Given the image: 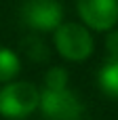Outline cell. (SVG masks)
<instances>
[{
	"label": "cell",
	"instance_id": "cell-1",
	"mask_svg": "<svg viewBox=\"0 0 118 120\" xmlns=\"http://www.w3.org/2000/svg\"><path fill=\"white\" fill-rule=\"evenodd\" d=\"M53 44L57 55L70 63L87 61L95 51V40L91 30L78 21H63L53 32Z\"/></svg>",
	"mask_w": 118,
	"mask_h": 120
},
{
	"label": "cell",
	"instance_id": "cell-2",
	"mask_svg": "<svg viewBox=\"0 0 118 120\" xmlns=\"http://www.w3.org/2000/svg\"><path fill=\"white\" fill-rule=\"evenodd\" d=\"M40 89L27 80H11L0 89V116L6 120H25L38 110Z\"/></svg>",
	"mask_w": 118,
	"mask_h": 120
},
{
	"label": "cell",
	"instance_id": "cell-3",
	"mask_svg": "<svg viewBox=\"0 0 118 120\" xmlns=\"http://www.w3.org/2000/svg\"><path fill=\"white\" fill-rule=\"evenodd\" d=\"M38 112L44 120H82L84 103L76 91L65 86H42Z\"/></svg>",
	"mask_w": 118,
	"mask_h": 120
},
{
	"label": "cell",
	"instance_id": "cell-4",
	"mask_svg": "<svg viewBox=\"0 0 118 120\" xmlns=\"http://www.w3.org/2000/svg\"><path fill=\"white\" fill-rule=\"evenodd\" d=\"M21 21L34 32H55L63 23V6L59 0H23L19 8Z\"/></svg>",
	"mask_w": 118,
	"mask_h": 120
},
{
	"label": "cell",
	"instance_id": "cell-5",
	"mask_svg": "<svg viewBox=\"0 0 118 120\" xmlns=\"http://www.w3.org/2000/svg\"><path fill=\"white\" fill-rule=\"evenodd\" d=\"M76 13L91 32H110L118 23V0H76Z\"/></svg>",
	"mask_w": 118,
	"mask_h": 120
},
{
	"label": "cell",
	"instance_id": "cell-6",
	"mask_svg": "<svg viewBox=\"0 0 118 120\" xmlns=\"http://www.w3.org/2000/svg\"><path fill=\"white\" fill-rule=\"evenodd\" d=\"M97 86L99 91L118 101V55H108L97 70Z\"/></svg>",
	"mask_w": 118,
	"mask_h": 120
},
{
	"label": "cell",
	"instance_id": "cell-7",
	"mask_svg": "<svg viewBox=\"0 0 118 120\" xmlns=\"http://www.w3.org/2000/svg\"><path fill=\"white\" fill-rule=\"evenodd\" d=\"M19 72H21L19 55L13 49H8V46H0V84L17 80Z\"/></svg>",
	"mask_w": 118,
	"mask_h": 120
},
{
	"label": "cell",
	"instance_id": "cell-8",
	"mask_svg": "<svg viewBox=\"0 0 118 120\" xmlns=\"http://www.w3.org/2000/svg\"><path fill=\"white\" fill-rule=\"evenodd\" d=\"M68 82H70L68 70H65V68H61V65H53V68L44 74L42 86H65Z\"/></svg>",
	"mask_w": 118,
	"mask_h": 120
},
{
	"label": "cell",
	"instance_id": "cell-9",
	"mask_svg": "<svg viewBox=\"0 0 118 120\" xmlns=\"http://www.w3.org/2000/svg\"><path fill=\"white\" fill-rule=\"evenodd\" d=\"M32 42H34V46H30V44L25 42V51H27V55H30L32 59H36V61H44V53H46L44 44H42L38 38H32Z\"/></svg>",
	"mask_w": 118,
	"mask_h": 120
},
{
	"label": "cell",
	"instance_id": "cell-10",
	"mask_svg": "<svg viewBox=\"0 0 118 120\" xmlns=\"http://www.w3.org/2000/svg\"><path fill=\"white\" fill-rule=\"evenodd\" d=\"M106 53L118 55V30H110L106 36Z\"/></svg>",
	"mask_w": 118,
	"mask_h": 120
},
{
	"label": "cell",
	"instance_id": "cell-11",
	"mask_svg": "<svg viewBox=\"0 0 118 120\" xmlns=\"http://www.w3.org/2000/svg\"><path fill=\"white\" fill-rule=\"evenodd\" d=\"M25 120H27V118H25Z\"/></svg>",
	"mask_w": 118,
	"mask_h": 120
}]
</instances>
